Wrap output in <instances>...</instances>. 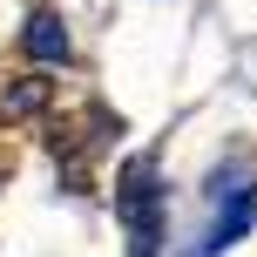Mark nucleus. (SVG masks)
Wrapping results in <instances>:
<instances>
[{
	"label": "nucleus",
	"instance_id": "f257e3e1",
	"mask_svg": "<svg viewBox=\"0 0 257 257\" xmlns=\"http://www.w3.org/2000/svg\"><path fill=\"white\" fill-rule=\"evenodd\" d=\"M115 210H122V230H128V257H156V237H163V183H156L149 156H136L122 169Z\"/></svg>",
	"mask_w": 257,
	"mask_h": 257
},
{
	"label": "nucleus",
	"instance_id": "f03ea898",
	"mask_svg": "<svg viewBox=\"0 0 257 257\" xmlns=\"http://www.w3.org/2000/svg\"><path fill=\"white\" fill-rule=\"evenodd\" d=\"M210 196H217V210H210V230H203V244H196V257L230 250L237 237L257 223V176L250 169H237V183H230V169H223V176L210 183Z\"/></svg>",
	"mask_w": 257,
	"mask_h": 257
},
{
	"label": "nucleus",
	"instance_id": "7ed1b4c3",
	"mask_svg": "<svg viewBox=\"0 0 257 257\" xmlns=\"http://www.w3.org/2000/svg\"><path fill=\"white\" fill-rule=\"evenodd\" d=\"M21 48H27V61H41V68L68 61V21H61L54 7H34V14H27V34H21Z\"/></svg>",
	"mask_w": 257,
	"mask_h": 257
},
{
	"label": "nucleus",
	"instance_id": "20e7f679",
	"mask_svg": "<svg viewBox=\"0 0 257 257\" xmlns=\"http://www.w3.org/2000/svg\"><path fill=\"white\" fill-rule=\"evenodd\" d=\"M48 75H21V81H7V88H0V115H41V108H48Z\"/></svg>",
	"mask_w": 257,
	"mask_h": 257
}]
</instances>
